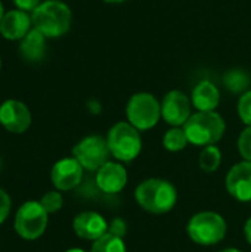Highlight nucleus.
Returning <instances> with one entry per match:
<instances>
[{
	"label": "nucleus",
	"mask_w": 251,
	"mask_h": 252,
	"mask_svg": "<svg viewBox=\"0 0 251 252\" xmlns=\"http://www.w3.org/2000/svg\"><path fill=\"white\" fill-rule=\"evenodd\" d=\"M0 68H1V61H0Z\"/></svg>",
	"instance_id": "33"
},
{
	"label": "nucleus",
	"mask_w": 251,
	"mask_h": 252,
	"mask_svg": "<svg viewBox=\"0 0 251 252\" xmlns=\"http://www.w3.org/2000/svg\"><path fill=\"white\" fill-rule=\"evenodd\" d=\"M228 192L241 202L251 201V162L235 164L226 176Z\"/></svg>",
	"instance_id": "12"
},
{
	"label": "nucleus",
	"mask_w": 251,
	"mask_h": 252,
	"mask_svg": "<svg viewBox=\"0 0 251 252\" xmlns=\"http://www.w3.org/2000/svg\"><path fill=\"white\" fill-rule=\"evenodd\" d=\"M0 124L10 133H24L31 126V112L21 100H4L0 105Z\"/></svg>",
	"instance_id": "9"
},
{
	"label": "nucleus",
	"mask_w": 251,
	"mask_h": 252,
	"mask_svg": "<svg viewBox=\"0 0 251 252\" xmlns=\"http://www.w3.org/2000/svg\"><path fill=\"white\" fill-rule=\"evenodd\" d=\"M225 128L226 126L223 118L215 111L197 112L191 115L183 126L188 142L195 146L216 145L222 139Z\"/></svg>",
	"instance_id": "3"
},
{
	"label": "nucleus",
	"mask_w": 251,
	"mask_h": 252,
	"mask_svg": "<svg viewBox=\"0 0 251 252\" xmlns=\"http://www.w3.org/2000/svg\"><path fill=\"white\" fill-rule=\"evenodd\" d=\"M65 252H86V251H83V250H80V248H71V250H68V251H65Z\"/></svg>",
	"instance_id": "32"
},
{
	"label": "nucleus",
	"mask_w": 251,
	"mask_h": 252,
	"mask_svg": "<svg viewBox=\"0 0 251 252\" xmlns=\"http://www.w3.org/2000/svg\"><path fill=\"white\" fill-rule=\"evenodd\" d=\"M225 84L231 92L238 93L247 89V86L250 84V78L246 72L240 69H232L225 75Z\"/></svg>",
	"instance_id": "21"
},
{
	"label": "nucleus",
	"mask_w": 251,
	"mask_h": 252,
	"mask_svg": "<svg viewBox=\"0 0 251 252\" xmlns=\"http://www.w3.org/2000/svg\"><path fill=\"white\" fill-rule=\"evenodd\" d=\"M238 151L244 161L251 162V127L243 130V133L238 137Z\"/></svg>",
	"instance_id": "23"
},
{
	"label": "nucleus",
	"mask_w": 251,
	"mask_h": 252,
	"mask_svg": "<svg viewBox=\"0 0 251 252\" xmlns=\"http://www.w3.org/2000/svg\"><path fill=\"white\" fill-rule=\"evenodd\" d=\"M129 123L138 130L152 128L161 117V105L149 93H136L126 108Z\"/></svg>",
	"instance_id": "7"
},
{
	"label": "nucleus",
	"mask_w": 251,
	"mask_h": 252,
	"mask_svg": "<svg viewBox=\"0 0 251 252\" xmlns=\"http://www.w3.org/2000/svg\"><path fill=\"white\" fill-rule=\"evenodd\" d=\"M0 167H1V161H0Z\"/></svg>",
	"instance_id": "34"
},
{
	"label": "nucleus",
	"mask_w": 251,
	"mask_h": 252,
	"mask_svg": "<svg viewBox=\"0 0 251 252\" xmlns=\"http://www.w3.org/2000/svg\"><path fill=\"white\" fill-rule=\"evenodd\" d=\"M72 229L75 235L80 236L81 239L95 242L108 233V223L101 214L93 213V211H86V213L78 214L74 219Z\"/></svg>",
	"instance_id": "13"
},
{
	"label": "nucleus",
	"mask_w": 251,
	"mask_h": 252,
	"mask_svg": "<svg viewBox=\"0 0 251 252\" xmlns=\"http://www.w3.org/2000/svg\"><path fill=\"white\" fill-rule=\"evenodd\" d=\"M109 233H112V235H115V236H120V238H123V235L126 233V224H124V221L123 220H120V219H115L112 223H111V226H109V230H108Z\"/></svg>",
	"instance_id": "27"
},
{
	"label": "nucleus",
	"mask_w": 251,
	"mask_h": 252,
	"mask_svg": "<svg viewBox=\"0 0 251 252\" xmlns=\"http://www.w3.org/2000/svg\"><path fill=\"white\" fill-rule=\"evenodd\" d=\"M104 1H107V3H123L126 0H104Z\"/></svg>",
	"instance_id": "31"
},
{
	"label": "nucleus",
	"mask_w": 251,
	"mask_h": 252,
	"mask_svg": "<svg viewBox=\"0 0 251 252\" xmlns=\"http://www.w3.org/2000/svg\"><path fill=\"white\" fill-rule=\"evenodd\" d=\"M135 196L138 204L145 211L152 214L169 213L178 201V192L175 186L163 179H148L142 182L136 188Z\"/></svg>",
	"instance_id": "2"
},
{
	"label": "nucleus",
	"mask_w": 251,
	"mask_h": 252,
	"mask_svg": "<svg viewBox=\"0 0 251 252\" xmlns=\"http://www.w3.org/2000/svg\"><path fill=\"white\" fill-rule=\"evenodd\" d=\"M83 170L75 158H62L52 167L50 180L58 190H71L80 185Z\"/></svg>",
	"instance_id": "11"
},
{
	"label": "nucleus",
	"mask_w": 251,
	"mask_h": 252,
	"mask_svg": "<svg viewBox=\"0 0 251 252\" xmlns=\"http://www.w3.org/2000/svg\"><path fill=\"white\" fill-rule=\"evenodd\" d=\"M40 204L47 211V214H52V213H56L62 208L64 199H62V195L59 192L52 190V192H47L43 195V198L40 199Z\"/></svg>",
	"instance_id": "22"
},
{
	"label": "nucleus",
	"mask_w": 251,
	"mask_h": 252,
	"mask_svg": "<svg viewBox=\"0 0 251 252\" xmlns=\"http://www.w3.org/2000/svg\"><path fill=\"white\" fill-rule=\"evenodd\" d=\"M19 53L27 62H40L46 53V37L36 28L21 40Z\"/></svg>",
	"instance_id": "17"
},
{
	"label": "nucleus",
	"mask_w": 251,
	"mask_h": 252,
	"mask_svg": "<svg viewBox=\"0 0 251 252\" xmlns=\"http://www.w3.org/2000/svg\"><path fill=\"white\" fill-rule=\"evenodd\" d=\"M90 252H127L123 238L115 236L112 233H107L98 241L93 242Z\"/></svg>",
	"instance_id": "19"
},
{
	"label": "nucleus",
	"mask_w": 251,
	"mask_h": 252,
	"mask_svg": "<svg viewBox=\"0 0 251 252\" xmlns=\"http://www.w3.org/2000/svg\"><path fill=\"white\" fill-rule=\"evenodd\" d=\"M127 183V173L121 164L107 162L96 173V185L105 193H118Z\"/></svg>",
	"instance_id": "15"
},
{
	"label": "nucleus",
	"mask_w": 251,
	"mask_h": 252,
	"mask_svg": "<svg viewBox=\"0 0 251 252\" xmlns=\"http://www.w3.org/2000/svg\"><path fill=\"white\" fill-rule=\"evenodd\" d=\"M220 162H222V154L220 149L215 145L206 146L198 158L200 168L206 173H215L219 168Z\"/></svg>",
	"instance_id": "18"
},
{
	"label": "nucleus",
	"mask_w": 251,
	"mask_h": 252,
	"mask_svg": "<svg viewBox=\"0 0 251 252\" xmlns=\"http://www.w3.org/2000/svg\"><path fill=\"white\" fill-rule=\"evenodd\" d=\"M220 252H241L240 250H235V248H226V250H223V251Z\"/></svg>",
	"instance_id": "30"
},
{
	"label": "nucleus",
	"mask_w": 251,
	"mask_h": 252,
	"mask_svg": "<svg viewBox=\"0 0 251 252\" xmlns=\"http://www.w3.org/2000/svg\"><path fill=\"white\" fill-rule=\"evenodd\" d=\"M186 230H188L189 238L195 244L210 247V245L219 244L225 238L226 221L217 213L204 211V213L195 214L189 220Z\"/></svg>",
	"instance_id": "5"
},
{
	"label": "nucleus",
	"mask_w": 251,
	"mask_h": 252,
	"mask_svg": "<svg viewBox=\"0 0 251 252\" xmlns=\"http://www.w3.org/2000/svg\"><path fill=\"white\" fill-rule=\"evenodd\" d=\"M31 15L19 9L6 12L0 22V34L7 40H22L31 31Z\"/></svg>",
	"instance_id": "14"
},
{
	"label": "nucleus",
	"mask_w": 251,
	"mask_h": 252,
	"mask_svg": "<svg viewBox=\"0 0 251 252\" xmlns=\"http://www.w3.org/2000/svg\"><path fill=\"white\" fill-rule=\"evenodd\" d=\"M40 0H13V4L16 6V9L24 10V12H34L37 9V6L40 4Z\"/></svg>",
	"instance_id": "26"
},
{
	"label": "nucleus",
	"mask_w": 251,
	"mask_h": 252,
	"mask_svg": "<svg viewBox=\"0 0 251 252\" xmlns=\"http://www.w3.org/2000/svg\"><path fill=\"white\" fill-rule=\"evenodd\" d=\"M189 142H188L186 133L180 127H175V128L169 130L163 137V146L170 152H179V151L185 149V146Z\"/></svg>",
	"instance_id": "20"
},
{
	"label": "nucleus",
	"mask_w": 251,
	"mask_h": 252,
	"mask_svg": "<svg viewBox=\"0 0 251 252\" xmlns=\"http://www.w3.org/2000/svg\"><path fill=\"white\" fill-rule=\"evenodd\" d=\"M108 146L111 155L123 162L133 161L142 149V139L130 123H117L108 133Z\"/></svg>",
	"instance_id": "4"
},
{
	"label": "nucleus",
	"mask_w": 251,
	"mask_h": 252,
	"mask_svg": "<svg viewBox=\"0 0 251 252\" xmlns=\"http://www.w3.org/2000/svg\"><path fill=\"white\" fill-rule=\"evenodd\" d=\"M220 102L219 89L212 81H200L192 92V105L200 112H212Z\"/></svg>",
	"instance_id": "16"
},
{
	"label": "nucleus",
	"mask_w": 251,
	"mask_h": 252,
	"mask_svg": "<svg viewBox=\"0 0 251 252\" xmlns=\"http://www.w3.org/2000/svg\"><path fill=\"white\" fill-rule=\"evenodd\" d=\"M72 155L84 170L98 171L104 164L108 162V157L111 155V152L108 142L104 137L87 136L74 146Z\"/></svg>",
	"instance_id": "8"
},
{
	"label": "nucleus",
	"mask_w": 251,
	"mask_h": 252,
	"mask_svg": "<svg viewBox=\"0 0 251 252\" xmlns=\"http://www.w3.org/2000/svg\"><path fill=\"white\" fill-rule=\"evenodd\" d=\"M238 114L247 127H251V90L246 92L238 102Z\"/></svg>",
	"instance_id": "24"
},
{
	"label": "nucleus",
	"mask_w": 251,
	"mask_h": 252,
	"mask_svg": "<svg viewBox=\"0 0 251 252\" xmlns=\"http://www.w3.org/2000/svg\"><path fill=\"white\" fill-rule=\"evenodd\" d=\"M4 9H3V3L0 1V22H1V19H3V16H4Z\"/></svg>",
	"instance_id": "29"
},
{
	"label": "nucleus",
	"mask_w": 251,
	"mask_h": 252,
	"mask_svg": "<svg viewBox=\"0 0 251 252\" xmlns=\"http://www.w3.org/2000/svg\"><path fill=\"white\" fill-rule=\"evenodd\" d=\"M33 28L46 38L61 37L68 32L72 21L70 7L61 0H44L31 13Z\"/></svg>",
	"instance_id": "1"
},
{
	"label": "nucleus",
	"mask_w": 251,
	"mask_h": 252,
	"mask_svg": "<svg viewBox=\"0 0 251 252\" xmlns=\"http://www.w3.org/2000/svg\"><path fill=\"white\" fill-rule=\"evenodd\" d=\"M161 117L173 127L185 126L191 117V102L188 96L179 90L169 92L161 103Z\"/></svg>",
	"instance_id": "10"
},
{
	"label": "nucleus",
	"mask_w": 251,
	"mask_h": 252,
	"mask_svg": "<svg viewBox=\"0 0 251 252\" xmlns=\"http://www.w3.org/2000/svg\"><path fill=\"white\" fill-rule=\"evenodd\" d=\"M9 211H10V198L3 189H0V224L7 219Z\"/></svg>",
	"instance_id": "25"
},
{
	"label": "nucleus",
	"mask_w": 251,
	"mask_h": 252,
	"mask_svg": "<svg viewBox=\"0 0 251 252\" xmlns=\"http://www.w3.org/2000/svg\"><path fill=\"white\" fill-rule=\"evenodd\" d=\"M47 211L40 201H27L15 216V232L25 241L40 238L47 227Z\"/></svg>",
	"instance_id": "6"
},
{
	"label": "nucleus",
	"mask_w": 251,
	"mask_h": 252,
	"mask_svg": "<svg viewBox=\"0 0 251 252\" xmlns=\"http://www.w3.org/2000/svg\"><path fill=\"white\" fill-rule=\"evenodd\" d=\"M244 235H246V239L247 242L251 245V217L246 221V226H244Z\"/></svg>",
	"instance_id": "28"
}]
</instances>
